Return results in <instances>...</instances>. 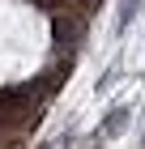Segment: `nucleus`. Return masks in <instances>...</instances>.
<instances>
[{
    "label": "nucleus",
    "instance_id": "1",
    "mask_svg": "<svg viewBox=\"0 0 145 149\" xmlns=\"http://www.w3.org/2000/svg\"><path fill=\"white\" fill-rule=\"evenodd\" d=\"M81 30H85V17H77V22H68V13L56 17V38L60 43H81Z\"/></svg>",
    "mask_w": 145,
    "mask_h": 149
}]
</instances>
